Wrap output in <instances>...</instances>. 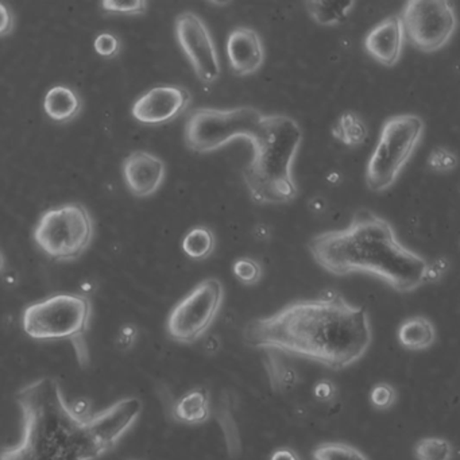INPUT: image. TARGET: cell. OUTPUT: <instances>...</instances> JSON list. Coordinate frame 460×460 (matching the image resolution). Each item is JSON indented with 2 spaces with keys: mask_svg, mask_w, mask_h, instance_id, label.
I'll return each mask as SVG.
<instances>
[{
  "mask_svg": "<svg viewBox=\"0 0 460 460\" xmlns=\"http://www.w3.org/2000/svg\"><path fill=\"white\" fill-rule=\"evenodd\" d=\"M406 33L400 14L389 15L368 31L365 48L368 55L382 66L398 63L405 45Z\"/></svg>",
  "mask_w": 460,
  "mask_h": 460,
  "instance_id": "9a60e30c",
  "label": "cell"
},
{
  "mask_svg": "<svg viewBox=\"0 0 460 460\" xmlns=\"http://www.w3.org/2000/svg\"><path fill=\"white\" fill-rule=\"evenodd\" d=\"M137 339H138V328L136 324L128 323V324L123 325L118 333L117 341H115L117 349L123 352L130 351L136 344Z\"/></svg>",
  "mask_w": 460,
  "mask_h": 460,
  "instance_id": "1f68e13d",
  "label": "cell"
},
{
  "mask_svg": "<svg viewBox=\"0 0 460 460\" xmlns=\"http://www.w3.org/2000/svg\"><path fill=\"white\" fill-rule=\"evenodd\" d=\"M398 341L409 351L429 349L436 341L433 323L425 316H413L402 322L398 328Z\"/></svg>",
  "mask_w": 460,
  "mask_h": 460,
  "instance_id": "d6986e66",
  "label": "cell"
},
{
  "mask_svg": "<svg viewBox=\"0 0 460 460\" xmlns=\"http://www.w3.org/2000/svg\"><path fill=\"white\" fill-rule=\"evenodd\" d=\"M427 163L428 166H429L433 172H438V173H448V172L454 171V169H456V166L459 165V158H457V155H455L452 150L438 146L430 150Z\"/></svg>",
  "mask_w": 460,
  "mask_h": 460,
  "instance_id": "83f0119b",
  "label": "cell"
},
{
  "mask_svg": "<svg viewBox=\"0 0 460 460\" xmlns=\"http://www.w3.org/2000/svg\"><path fill=\"white\" fill-rule=\"evenodd\" d=\"M93 303L85 295H56L31 304L22 314V328L34 341H69L80 367L90 365L87 335Z\"/></svg>",
  "mask_w": 460,
  "mask_h": 460,
  "instance_id": "5b68a950",
  "label": "cell"
},
{
  "mask_svg": "<svg viewBox=\"0 0 460 460\" xmlns=\"http://www.w3.org/2000/svg\"><path fill=\"white\" fill-rule=\"evenodd\" d=\"M141 411L142 401L138 397H126L88 419V428L101 456L115 448Z\"/></svg>",
  "mask_w": 460,
  "mask_h": 460,
  "instance_id": "7c38bea8",
  "label": "cell"
},
{
  "mask_svg": "<svg viewBox=\"0 0 460 460\" xmlns=\"http://www.w3.org/2000/svg\"><path fill=\"white\" fill-rule=\"evenodd\" d=\"M130 460H134V459H130Z\"/></svg>",
  "mask_w": 460,
  "mask_h": 460,
  "instance_id": "8d00e7d4",
  "label": "cell"
},
{
  "mask_svg": "<svg viewBox=\"0 0 460 460\" xmlns=\"http://www.w3.org/2000/svg\"><path fill=\"white\" fill-rule=\"evenodd\" d=\"M44 109L53 122L68 123L79 117L83 101L68 85H55L45 95Z\"/></svg>",
  "mask_w": 460,
  "mask_h": 460,
  "instance_id": "ac0fdd59",
  "label": "cell"
},
{
  "mask_svg": "<svg viewBox=\"0 0 460 460\" xmlns=\"http://www.w3.org/2000/svg\"><path fill=\"white\" fill-rule=\"evenodd\" d=\"M93 234L95 227L88 209L80 203H68L41 215L34 241L52 260L71 262L87 252Z\"/></svg>",
  "mask_w": 460,
  "mask_h": 460,
  "instance_id": "52a82bcc",
  "label": "cell"
},
{
  "mask_svg": "<svg viewBox=\"0 0 460 460\" xmlns=\"http://www.w3.org/2000/svg\"><path fill=\"white\" fill-rule=\"evenodd\" d=\"M217 420L219 422L220 429H222L223 438H225L228 456L231 459H238L242 452L241 433H239L238 424H236L227 403H222L219 406Z\"/></svg>",
  "mask_w": 460,
  "mask_h": 460,
  "instance_id": "cb8c5ba5",
  "label": "cell"
},
{
  "mask_svg": "<svg viewBox=\"0 0 460 460\" xmlns=\"http://www.w3.org/2000/svg\"><path fill=\"white\" fill-rule=\"evenodd\" d=\"M234 276L239 279V282L246 285V287H252L260 282L262 277V268L257 261L252 258H238L233 265Z\"/></svg>",
  "mask_w": 460,
  "mask_h": 460,
  "instance_id": "4316f807",
  "label": "cell"
},
{
  "mask_svg": "<svg viewBox=\"0 0 460 460\" xmlns=\"http://www.w3.org/2000/svg\"><path fill=\"white\" fill-rule=\"evenodd\" d=\"M226 52L231 68L239 76L255 74L265 60L262 40L257 31L249 28H236L230 31Z\"/></svg>",
  "mask_w": 460,
  "mask_h": 460,
  "instance_id": "2e32d148",
  "label": "cell"
},
{
  "mask_svg": "<svg viewBox=\"0 0 460 460\" xmlns=\"http://www.w3.org/2000/svg\"><path fill=\"white\" fill-rule=\"evenodd\" d=\"M181 247L190 260H207L217 247V238L211 228L196 226L185 234Z\"/></svg>",
  "mask_w": 460,
  "mask_h": 460,
  "instance_id": "603a6c76",
  "label": "cell"
},
{
  "mask_svg": "<svg viewBox=\"0 0 460 460\" xmlns=\"http://www.w3.org/2000/svg\"><path fill=\"white\" fill-rule=\"evenodd\" d=\"M263 367L268 376L269 384L274 393H287L298 384L297 371L287 365L279 357V352L269 349L263 358Z\"/></svg>",
  "mask_w": 460,
  "mask_h": 460,
  "instance_id": "ffe728a7",
  "label": "cell"
},
{
  "mask_svg": "<svg viewBox=\"0 0 460 460\" xmlns=\"http://www.w3.org/2000/svg\"><path fill=\"white\" fill-rule=\"evenodd\" d=\"M397 401V392L394 387L386 382H379L370 392L371 405L379 411H387Z\"/></svg>",
  "mask_w": 460,
  "mask_h": 460,
  "instance_id": "f1b7e54d",
  "label": "cell"
},
{
  "mask_svg": "<svg viewBox=\"0 0 460 460\" xmlns=\"http://www.w3.org/2000/svg\"><path fill=\"white\" fill-rule=\"evenodd\" d=\"M243 339L252 349H273L339 371L367 352L373 330L365 306L354 305L330 289L252 320L244 327Z\"/></svg>",
  "mask_w": 460,
  "mask_h": 460,
  "instance_id": "6da1fadb",
  "label": "cell"
},
{
  "mask_svg": "<svg viewBox=\"0 0 460 460\" xmlns=\"http://www.w3.org/2000/svg\"><path fill=\"white\" fill-rule=\"evenodd\" d=\"M0 10H2V36L4 37L13 31V15L4 4H0Z\"/></svg>",
  "mask_w": 460,
  "mask_h": 460,
  "instance_id": "d590c367",
  "label": "cell"
},
{
  "mask_svg": "<svg viewBox=\"0 0 460 460\" xmlns=\"http://www.w3.org/2000/svg\"><path fill=\"white\" fill-rule=\"evenodd\" d=\"M172 414L176 421L185 425H201L211 417V397L204 387L185 393L174 402Z\"/></svg>",
  "mask_w": 460,
  "mask_h": 460,
  "instance_id": "e0dca14e",
  "label": "cell"
},
{
  "mask_svg": "<svg viewBox=\"0 0 460 460\" xmlns=\"http://www.w3.org/2000/svg\"><path fill=\"white\" fill-rule=\"evenodd\" d=\"M308 252L333 276L368 273L400 293L413 292L446 273V260L429 261L401 243L393 226L370 209H358L341 230L312 236Z\"/></svg>",
  "mask_w": 460,
  "mask_h": 460,
  "instance_id": "7a4b0ae2",
  "label": "cell"
},
{
  "mask_svg": "<svg viewBox=\"0 0 460 460\" xmlns=\"http://www.w3.org/2000/svg\"><path fill=\"white\" fill-rule=\"evenodd\" d=\"M309 17L322 26H335L343 22L351 14L355 2H305Z\"/></svg>",
  "mask_w": 460,
  "mask_h": 460,
  "instance_id": "7402d4cb",
  "label": "cell"
},
{
  "mask_svg": "<svg viewBox=\"0 0 460 460\" xmlns=\"http://www.w3.org/2000/svg\"><path fill=\"white\" fill-rule=\"evenodd\" d=\"M269 460H301V457L298 456L295 449L289 448V447H279V448L274 449Z\"/></svg>",
  "mask_w": 460,
  "mask_h": 460,
  "instance_id": "e575fe53",
  "label": "cell"
},
{
  "mask_svg": "<svg viewBox=\"0 0 460 460\" xmlns=\"http://www.w3.org/2000/svg\"><path fill=\"white\" fill-rule=\"evenodd\" d=\"M262 118V112L254 107L195 109L185 123V144L192 152L206 155L236 138L252 141L260 130Z\"/></svg>",
  "mask_w": 460,
  "mask_h": 460,
  "instance_id": "ba28073f",
  "label": "cell"
},
{
  "mask_svg": "<svg viewBox=\"0 0 460 460\" xmlns=\"http://www.w3.org/2000/svg\"><path fill=\"white\" fill-rule=\"evenodd\" d=\"M93 48L99 56L104 58H117L120 50V41L112 33H101L93 41Z\"/></svg>",
  "mask_w": 460,
  "mask_h": 460,
  "instance_id": "4dcf8cb0",
  "label": "cell"
},
{
  "mask_svg": "<svg viewBox=\"0 0 460 460\" xmlns=\"http://www.w3.org/2000/svg\"><path fill=\"white\" fill-rule=\"evenodd\" d=\"M192 95L180 85H157L142 93L133 104L131 114L142 125H165L187 111Z\"/></svg>",
  "mask_w": 460,
  "mask_h": 460,
  "instance_id": "4fadbf2b",
  "label": "cell"
},
{
  "mask_svg": "<svg viewBox=\"0 0 460 460\" xmlns=\"http://www.w3.org/2000/svg\"><path fill=\"white\" fill-rule=\"evenodd\" d=\"M303 141V130L288 115H263L252 139L254 155L244 166L243 180L252 200L285 204L295 200L298 188L292 166Z\"/></svg>",
  "mask_w": 460,
  "mask_h": 460,
  "instance_id": "277c9868",
  "label": "cell"
},
{
  "mask_svg": "<svg viewBox=\"0 0 460 460\" xmlns=\"http://www.w3.org/2000/svg\"><path fill=\"white\" fill-rule=\"evenodd\" d=\"M314 460H368L360 449L341 441H325L312 451Z\"/></svg>",
  "mask_w": 460,
  "mask_h": 460,
  "instance_id": "d4e9b609",
  "label": "cell"
},
{
  "mask_svg": "<svg viewBox=\"0 0 460 460\" xmlns=\"http://www.w3.org/2000/svg\"><path fill=\"white\" fill-rule=\"evenodd\" d=\"M400 15L406 37L425 53L441 49L457 28L456 10L448 0H411Z\"/></svg>",
  "mask_w": 460,
  "mask_h": 460,
  "instance_id": "30bf717a",
  "label": "cell"
},
{
  "mask_svg": "<svg viewBox=\"0 0 460 460\" xmlns=\"http://www.w3.org/2000/svg\"><path fill=\"white\" fill-rule=\"evenodd\" d=\"M331 134L341 144L349 147H357L367 141L368 128L365 120L359 115L346 111L333 123Z\"/></svg>",
  "mask_w": 460,
  "mask_h": 460,
  "instance_id": "44dd1931",
  "label": "cell"
},
{
  "mask_svg": "<svg viewBox=\"0 0 460 460\" xmlns=\"http://www.w3.org/2000/svg\"><path fill=\"white\" fill-rule=\"evenodd\" d=\"M22 432L2 460H95L101 457L88 428L66 402L58 379L44 376L15 395Z\"/></svg>",
  "mask_w": 460,
  "mask_h": 460,
  "instance_id": "3957f363",
  "label": "cell"
},
{
  "mask_svg": "<svg viewBox=\"0 0 460 460\" xmlns=\"http://www.w3.org/2000/svg\"><path fill=\"white\" fill-rule=\"evenodd\" d=\"M223 300L225 288L219 279H207L196 285L169 314V338L181 344H192L203 338L217 320Z\"/></svg>",
  "mask_w": 460,
  "mask_h": 460,
  "instance_id": "9c48e42d",
  "label": "cell"
},
{
  "mask_svg": "<svg viewBox=\"0 0 460 460\" xmlns=\"http://www.w3.org/2000/svg\"><path fill=\"white\" fill-rule=\"evenodd\" d=\"M414 455L419 460H451L454 448L443 438H424L414 446Z\"/></svg>",
  "mask_w": 460,
  "mask_h": 460,
  "instance_id": "484cf974",
  "label": "cell"
},
{
  "mask_svg": "<svg viewBox=\"0 0 460 460\" xmlns=\"http://www.w3.org/2000/svg\"><path fill=\"white\" fill-rule=\"evenodd\" d=\"M72 411L76 414L79 419L88 420L91 416H93V403L88 398H77L76 401L71 403Z\"/></svg>",
  "mask_w": 460,
  "mask_h": 460,
  "instance_id": "836d02e7",
  "label": "cell"
},
{
  "mask_svg": "<svg viewBox=\"0 0 460 460\" xmlns=\"http://www.w3.org/2000/svg\"><path fill=\"white\" fill-rule=\"evenodd\" d=\"M126 187L137 198H147L157 192L165 179V164L147 152H133L123 161Z\"/></svg>",
  "mask_w": 460,
  "mask_h": 460,
  "instance_id": "5bb4252c",
  "label": "cell"
},
{
  "mask_svg": "<svg viewBox=\"0 0 460 460\" xmlns=\"http://www.w3.org/2000/svg\"><path fill=\"white\" fill-rule=\"evenodd\" d=\"M314 398L320 402H332L338 394V387L330 379H320L314 387Z\"/></svg>",
  "mask_w": 460,
  "mask_h": 460,
  "instance_id": "d6a6232c",
  "label": "cell"
},
{
  "mask_svg": "<svg viewBox=\"0 0 460 460\" xmlns=\"http://www.w3.org/2000/svg\"><path fill=\"white\" fill-rule=\"evenodd\" d=\"M424 128V120L414 114L385 120L366 166L365 181L371 192H385L394 184L422 138Z\"/></svg>",
  "mask_w": 460,
  "mask_h": 460,
  "instance_id": "8992f818",
  "label": "cell"
},
{
  "mask_svg": "<svg viewBox=\"0 0 460 460\" xmlns=\"http://www.w3.org/2000/svg\"><path fill=\"white\" fill-rule=\"evenodd\" d=\"M174 31L180 48L203 84H212L220 76L219 56L206 22L195 13L177 15Z\"/></svg>",
  "mask_w": 460,
  "mask_h": 460,
  "instance_id": "8fae6325",
  "label": "cell"
},
{
  "mask_svg": "<svg viewBox=\"0 0 460 460\" xmlns=\"http://www.w3.org/2000/svg\"><path fill=\"white\" fill-rule=\"evenodd\" d=\"M102 9L110 14L141 15L147 10V2L136 0V2H118V0H104Z\"/></svg>",
  "mask_w": 460,
  "mask_h": 460,
  "instance_id": "f546056e",
  "label": "cell"
}]
</instances>
